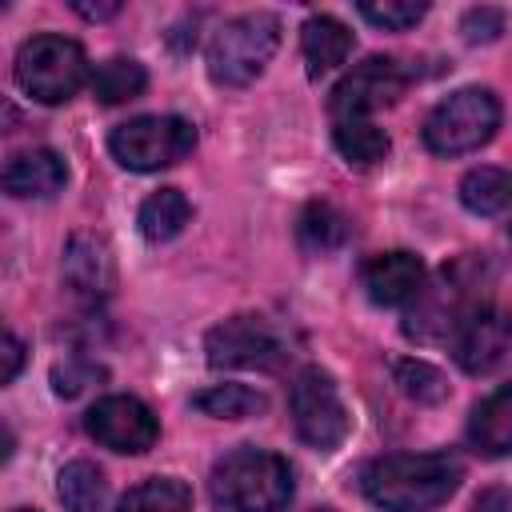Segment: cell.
<instances>
[{
  "label": "cell",
  "instance_id": "1",
  "mask_svg": "<svg viewBox=\"0 0 512 512\" xmlns=\"http://www.w3.org/2000/svg\"><path fill=\"white\" fill-rule=\"evenodd\" d=\"M464 480V464L452 452H388L360 472L364 496L384 512L440 508Z\"/></svg>",
  "mask_w": 512,
  "mask_h": 512
},
{
  "label": "cell",
  "instance_id": "2",
  "mask_svg": "<svg viewBox=\"0 0 512 512\" xmlns=\"http://www.w3.org/2000/svg\"><path fill=\"white\" fill-rule=\"evenodd\" d=\"M208 492L224 512H280L292 500V468L268 448L240 444L212 464Z\"/></svg>",
  "mask_w": 512,
  "mask_h": 512
},
{
  "label": "cell",
  "instance_id": "3",
  "mask_svg": "<svg viewBox=\"0 0 512 512\" xmlns=\"http://www.w3.org/2000/svg\"><path fill=\"white\" fill-rule=\"evenodd\" d=\"M12 76H16V88L28 100H36V104H64V100H72L92 80V68H88L84 48L72 36L40 32V36L20 44Z\"/></svg>",
  "mask_w": 512,
  "mask_h": 512
},
{
  "label": "cell",
  "instance_id": "4",
  "mask_svg": "<svg viewBox=\"0 0 512 512\" xmlns=\"http://www.w3.org/2000/svg\"><path fill=\"white\" fill-rule=\"evenodd\" d=\"M280 48V20L272 12H244L224 20L208 40V76L220 88L252 84Z\"/></svg>",
  "mask_w": 512,
  "mask_h": 512
},
{
  "label": "cell",
  "instance_id": "5",
  "mask_svg": "<svg viewBox=\"0 0 512 512\" xmlns=\"http://www.w3.org/2000/svg\"><path fill=\"white\" fill-rule=\"evenodd\" d=\"M500 128V100L492 88H460L444 96L424 120V144L436 156H464L484 148Z\"/></svg>",
  "mask_w": 512,
  "mask_h": 512
},
{
  "label": "cell",
  "instance_id": "6",
  "mask_svg": "<svg viewBox=\"0 0 512 512\" xmlns=\"http://www.w3.org/2000/svg\"><path fill=\"white\" fill-rule=\"evenodd\" d=\"M196 148V128L184 116H132L108 132V152L132 172H160Z\"/></svg>",
  "mask_w": 512,
  "mask_h": 512
},
{
  "label": "cell",
  "instance_id": "7",
  "mask_svg": "<svg viewBox=\"0 0 512 512\" xmlns=\"http://www.w3.org/2000/svg\"><path fill=\"white\" fill-rule=\"evenodd\" d=\"M412 76L416 72L396 56H368L364 64H356L336 80L328 96V112L332 120H372V112L392 108L408 92Z\"/></svg>",
  "mask_w": 512,
  "mask_h": 512
},
{
  "label": "cell",
  "instance_id": "8",
  "mask_svg": "<svg viewBox=\"0 0 512 512\" xmlns=\"http://www.w3.org/2000/svg\"><path fill=\"white\" fill-rule=\"evenodd\" d=\"M288 408H292L296 436H300L308 448L332 452V448L348 436V408H344V400H340V388H336V380H332L324 368H316V364L296 372L292 392H288Z\"/></svg>",
  "mask_w": 512,
  "mask_h": 512
},
{
  "label": "cell",
  "instance_id": "9",
  "mask_svg": "<svg viewBox=\"0 0 512 512\" xmlns=\"http://www.w3.org/2000/svg\"><path fill=\"white\" fill-rule=\"evenodd\" d=\"M472 288H476L472 264L460 260L452 272H444L432 288H424V292L412 300L404 332H408V336H420V340H452V332L460 328V320L472 316L480 304H488V300H480V292H472Z\"/></svg>",
  "mask_w": 512,
  "mask_h": 512
},
{
  "label": "cell",
  "instance_id": "10",
  "mask_svg": "<svg viewBox=\"0 0 512 512\" xmlns=\"http://www.w3.org/2000/svg\"><path fill=\"white\" fill-rule=\"evenodd\" d=\"M204 352L212 368H276L288 344L264 316H228L204 336Z\"/></svg>",
  "mask_w": 512,
  "mask_h": 512
},
{
  "label": "cell",
  "instance_id": "11",
  "mask_svg": "<svg viewBox=\"0 0 512 512\" xmlns=\"http://www.w3.org/2000/svg\"><path fill=\"white\" fill-rule=\"evenodd\" d=\"M84 428L96 444L112 448V452H124V456H140L148 452L156 440H160V420L156 412L136 400V396H124V392H112V396H100L88 412H84Z\"/></svg>",
  "mask_w": 512,
  "mask_h": 512
},
{
  "label": "cell",
  "instance_id": "12",
  "mask_svg": "<svg viewBox=\"0 0 512 512\" xmlns=\"http://www.w3.org/2000/svg\"><path fill=\"white\" fill-rule=\"evenodd\" d=\"M512 344V312L500 304H480L472 316L460 320V328L452 332V356L468 376H484L492 372L504 352Z\"/></svg>",
  "mask_w": 512,
  "mask_h": 512
},
{
  "label": "cell",
  "instance_id": "13",
  "mask_svg": "<svg viewBox=\"0 0 512 512\" xmlns=\"http://www.w3.org/2000/svg\"><path fill=\"white\" fill-rule=\"evenodd\" d=\"M360 280H364V292H368L372 304L400 308V304H412L424 292V260L416 252H404V248L376 252V256L364 260Z\"/></svg>",
  "mask_w": 512,
  "mask_h": 512
},
{
  "label": "cell",
  "instance_id": "14",
  "mask_svg": "<svg viewBox=\"0 0 512 512\" xmlns=\"http://www.w3.org/2000/svg\"><path fill=\"white\" fill-rule=\"evenodd\" d=\"M68 164L52 148H24L4 164V192L16 200H48L64 188Z\"/></svg>",
  "mask_w": 512,
  "mask_h": 512
},
{
  "label": "cell",
  "instance_id": "15",
  "mask_svg": "<svg viewBox=\"0 0 512 512\" xmlns=\"http://www.w3.org/2000/svg\"><path fill=\"white\" fill-rule=\"evenodd\" d=\"M468 444L488 456V460H500L512 452V384L496 388L492 396H484L472 416H468Z\"/></svg>",
  "mask_w": 512,
  "mask_h": 512
},
{
  "label": "cell",
  "instance_id": "16",
  "mask_svg": "<svg viewBox=\"0 0 512 512\" xmlns=\"http://www.w3.org/2000/svg\"><path fill=\"white\" fill-rule=\"evenodd\" d=\"M300 52L312 76H324L332 68H340L352 52V32L336 20V16H308L300 28Z\"/></svg>",
  "mask_w": 512,
  "mask_h": 512
},
{
  "label": "cell",
  "instance_id": "17",
  "mask_svg": "<svg viewBox=\"0 0 512 512\" xmlns=\"http://www.w3.org/2000/svg\"><path fill=\"white\" fill-rule=\"evenodd\" d=\"M64 280L76 296L84 300H100L108 292V280H112V264L104 256V248L88 236H76L64 252Z\"/></svg>",
  "mask_w": 512,
  "mask_h": 512
},
{
  "label": "cell",
  "instance_id": "18",
  "mask_svg": "<svg viewBox=\"0 0 512 512\" xmlns=\"http://www.w3.org/2000/svg\"><path fill=\"white\" fill-rule=\"evenodd\" d=\"M56 496L68 512H100L108 504V476L92 460H68L56 476Z\"/></svg>",
  "mask_w": 512,
  "mask_h": 512
},
{
  "label": "cell",
  "instance_id": "19",
  "mask_svg": "<svg viewBox=\"0 0 512 512\" xmlns=\"http://www.w3.org/2000/svg\"><path fill=\"white\" fill-rule=\"evenodd\" d=\"M188 220H192V204H188V196H184L180 188H160V192H152V196L140 204V216H136L144 240H152V244H164V240L180 236Z\"/></svg>",
  "mask_w": 512,
  "mask_h": 512
},
{
  "label": "cell",
  "instance_id": "20",
  "mask_svg": "<svg viewBox=\"0 0 512 512\" xmlns=\"http://www.w3.org/2000/svg\"><path fill=\"white\" fill-rule=\"evenodd\" d=\"M460 204L476 216H496L512 204V172L496 168V164H480L472 172H464L460 180Z\"/></svg>",
  "mask_w": 512,
  "mask_h": 512
},
{
  "label": "cell",
  "instance_id": "21",
  "mask_svg": "<svg viewBox=\"0 0 512 512\" xmlns=\"http://www.w3.org/2000/svg\"><path fill=\"white\" fill-rule=\"evenodd\" d=\"M88 88H92V96L100 104H128V100H136L148 88V72L132 56H112V60L92 68Z\"/></svg>",
  "mask_w": 512,
  "mask_h": 512
},
{
  "label": "cell",
  "instance_id": "22",
  "mask_svg": "<svg viewBox=\"0 0 512 512\" xmlns=\"http://www.w3.org/2000/svg\"><path fill=\"white\" fill-rule=\"evenodd\" d=\"M116 512H196L192 508V488L176 476H152L128 488L116 504Z\"/></svg>",
  "mask_w": 512,
  "mask_h": 512
},
{
  "label": "cell",
  "instance_id": "23",
  "mask_svg": "<svg viewBox=\"0 0 512 512\" xmlns=\"http://www.w3.org/2000/svg\"><path fill=\"white\" fill-rule=\"evenodd\" d=\"M332 144L356 168H368V164L384 160L388 148H392L388 144V132L380 124H372V120H336L332 124Z\"/></svg>",
  "mask_w": 512,
  "mask_h": 512
},
{
  "label": "cell",
  "instance_id": "24",
  "mask_svg": "<svg viewBox=\"0 0 512 512\" xmlns=\"http://www.w3.org/2000/svg\"><path fill=\"white\" fill-rule=\"evenodd\" d=\"M192 404L216 420H248V416H260L268 408L264 392H256L248 384H212V388L196 392Z\"/></svg>",
  "mask_w": 512,
  "mask_h": 512
},
{
  "label": "cell",
  "instance_id": "25",
  "mask_svg": "<svg viewBox=\"0 0 512 512\" xmlns=\"http://www.w3.org/2000/svg\"><path fill=\"white\" fill-rule=\"evenodd\" d=\"M296 232H300V244L308 252H332V248H340L348 240V216L320 200V204H308L304 208Z\"/></svg>",
  "mask_w": 512,
  "mask_h": 512
},
{
  "label": "cell",
  "instance_id": "26",
  "mask_svg": "<svg viewBox=\"0 0 512 512\" xmlns=\"http://www.w3.org/2000/svg\"><path fill=\"white\" fill-rule=\"evenodd\" d=\"M392 372H396V384L420 404H440L448 396V380L440 376V368H432L424 360H396Z\"/></svg>",
  "mask_w": 512,
  "mask_h": 512
},
{
  "label": "cell",
  "instance_id": "27",
  "mask_svg": "<svg viewBox=\"0 0 512 512\" xmlns=\"http://www.w3.org/2000/svg\"><path fill=\"white\" fill-rule=\"evenodd\" d=\"M356 12H360L368 24L384 28V32H404V28H412V24L424 20L428 4H416V0H384V4H360Z\"/></svg>",
  "mask_w": 512,
  "mask_h": 512
},
{
  "label": "cell",
  "instance_id": "28",
  "mask_svg": "<svg viewBox=\"0 0 512 512\" xmlns=\"http://www.w3.org/2000/svg\"><path fill=\"white\" fill-rule=\"evenodd\" d=\"M500 28H504V16L496 12V8H472L468 16H464V40H492V36H500Z\"/></svg>",
  "mask_w": 512,
  "mask_h": 512
},
{
  "label": "cell",
  "instance_id": "29",
  "mask_svg": "<svg viewBox=\"0 0 512 512\" xmlns=\"http://www.w3.org/2000/svg\"><path fill=\"white\" fill-rule=\"evenodd\" d=\"M92 376H100V372H92V368H76V364L56 368V392H60V396H76V392L84 388V380H92Z\"/></svg>",
  "mask_w": 512,
  "mask_h": 512
},
{
  "label": "cell",
  "instance_id": "30",
  "mask_svg": "<svg viewBox=\"0 0 512 512\" xmlns=\"http://www.w3.org/2000/svg\"><path fill=\"white\" fill-rule=\"evenodd\" d=\"M20 364H24V344H20L12 332H4V368H0V384H12L16 372H20Z\"/></svg>",
  "mask_w": 512,
  "mask_h": 512
},
{
  "label": "cell",
  "instance_id": "31",
  "mask_svg": "<svg viewBox=\"0 0 512 512\" xmlns=\"http://www.w3.org/2000/svg\"><path fill=\"white\" fill-rule=\"evenodd\" d=\"M468 512H512V492L508 488H484Z\"/></svg>",
  "mask_w": 512,
  "mask_h": 512
},
{
  "label": "cell",
  "instance_id": "32",
  "mask_svg": "<svg viewBox=\"0 0 512 512\" xmlns=\"http://www.w3.org/2000/svg\"><path fill=\"white\" fill-rule=\"evenodd\" d=\"M72 12H80L84 20H108V16H116L120 12V0H108V4H72Z\"/></svg>",
  "mask_w": 512,
  "mask_h": 512
},
{
  "label": "cell",
  "instance_id": "33",
  "mask_svg": "<svg viewBox=\"0 0 512 512\" xmlns=\"http://www.w3.org/2000/svg\"><path fill=\"white\" fill-rule=\"evenodd\" d=\"M16 512H32V508H16Z\"/></svg>",
  "mask_w": 512,
  "mask_h": 512
},
{
  "label": "cell",
  "instance_id": "34",
  "mask_svg": "<svg viewBox=\"0 0 512 512\" xmlns=\"http://www.w3.org/2000/svg\"><path fill=\"white\" fill-rule=\"evenodd\" d=\"M316 512H332V508H316Z\"/></svg>",
  "mask_w": 512,
  "mask_h": 512
}]
</instances>
